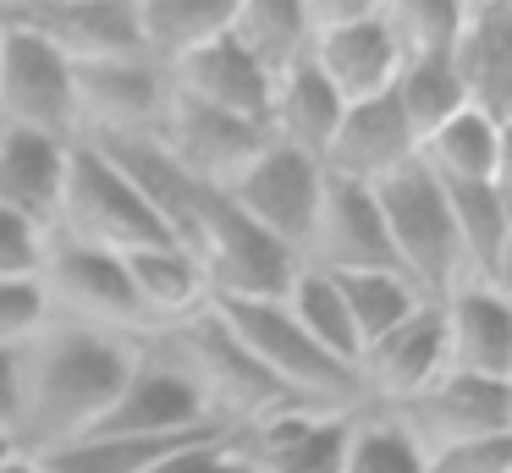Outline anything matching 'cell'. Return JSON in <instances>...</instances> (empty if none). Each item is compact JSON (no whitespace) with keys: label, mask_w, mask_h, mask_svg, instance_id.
Instances as JSON below:
<instances>
[{"label":"cell","mask_w":512,"mask_h":473,"mask_svg":"<svg viewBox=\"0 0 512 473\" xmlns=\"http://www.w3.org/2000/svg\"><path fill=\"white\" fill-rule=\"evenodd\" d=\"M138 363V341L45 319L23 341V402H17V457H39L83 440Z\"/></svg>","instance_id":"1"},{"label":"cell","mask_w":512,"mask_h":473,"mask_svg":"<svg viewBox=\"0 0 512 473\" xmlns=\"http://www.w3.org/2000/svg\"><path fill=\"white\" fill-rule=\"evenodd\" d=\"M369 193H375V209H380V226H386L397 270L424 297H446L463 281V253H457V226H452L446 187L419 160H408L402 171H391L386 182L369 187Z\"/></svg>","instance_id":"2"},{"label":"cell","mask_w":512,"mask_h":473,"mask_svg":"<svg viewBox=\"0 0 512 473\" xmlns=\"http://www.w3.org/2000/svg\"><path fill=\"white\" fill-rule=\"evenodd\" d=\"M50 237L105 248L116 259L171 242L166 226L155 220V209L138 198V187L94 143H72L67 149V182H61V209H56V231Z\"/></svg>","instance_id":"3"},{"label":"cell","mask_w":512,"mask_h":473,"mask_svg":"<svg viewBox=\"0 0 512 473\" xmlns=\"http://www.w3.org/2000/svg\"><path fill=\"white\" fill-rule=\"evenodd\" d=\"M188 253L199 259L204 281H210V303H281V292L292 286V275L303 264L292 248L265 237L248 215H237L221 187L204 204Z\"/></svg>","instance_id":"4"},{"label":"cell","mask_w":512,"mask_h":473,"mask_svg":"<svg viewBox=\"0 0 512 473\" xmlns=\"http://www.w3.org/2000/svg\"><path fill=\"white\" fill-rule=\"evenodd\" d=\"M39 292H45L50 319H67L83 330H105V336L144 341L149 319L133 297L127 264L105 248H83V242L50 237L45 259H39Z\"/></svg>","instance_id":"5"},{"label":"cell","mask_w":512,"mask_h":473,"mask_svg":"<svg viewBox=\"0 0 512 473\" xmlns=\"http://www.w3.org/2000/svg\"><path fill=\"white\" fill-rule=\"evenodd\" d=\"M0 121L45 138L78 143V116H72V61L50 39L12 17L6 0V28H0Z\"/></svg>","instance_id":"6"},{"label":"cell","mask_w":512,"mask_h":473,"mask_svg":"<svg viewBox=\"0 0 512 473\" xmlns=\"http://www.w3.org/2000/svg\"><path fill=\"white\" fill-rule=\"evenodd\" d=\"M221 193L232 198L237 215H248L265 237H276L281 248L303 253L314 209H320V193H325V171H320V160L265 138L259 154L221 187Z\"/></svg>","instance_id":"7"},{"label":"cell","mask_w":512,"mask_h":473,"mask_svg":"<svg viewBox=\"0 0 512 473\" xmlns=\"http://www.w3.org/2000/svg\"><path fill=\"white\" fill-rule=\"evenodd\" d=\"M402 429L413 451H441L485 435H512V385L507 380H474V374H435L419 396L380 407Z\"/></svg>","instance_id":"8"},{"label":"cell","mask_w":512,"mask_h":473,"mask_svg":"<svg viewBox=\"0 0 512 473\" xmlns=\"http://www.w3.org/2000/svg\"><path fill=\"white\" fill-rule=\"evenodd\" d=\"M171 99V77L149 55H116V61L72 66V116L78 143L105 138H149Z\"/></svg>","instance_id":"9"},{"label":"cell","mask_w":512,"mask_h":473,"mask_svg":"<svg viewBox=\"0 0 512 473\" xmlns=\"http://www.w3.org/2000/svg\"><path fill=\"white\" fill-rule=\"evenodd\" d=\"M210 424H221V418L204 407V396L160 352H149L138 341V363L127 369L122 391L111 396V407L100 413V424L89 435H188V429H210Z\"/></svg>","instance_id":"10"},{"label":"cell","mask_w":512,"mask_h":473,"mask_svg":"<svg viewBox=\"0 0 512 473\" xmlns=\"http://www.w3.org/2000/svg\"><path fill=\"white\" fill-rule=\"evenodd\" d=\"M298 259L309 264V270H325V275L397 270L391 242H386V226H380V209H375V193L358 187V182H336V176H325L320 209H314L309 242H303Z\"/></svg>","instance_id":"11"},{"label":"cell","mask_w":512,"mask_h":473,"mask_svg":"<svg viewBox=\"0 0 512 473\" xmlns=\"http://www.w3.org/2000/svg\"><path fill=\"white\" fill-rule=\"evenodd\" d=\"M149 138H155L160 149H166V160H171V165H182V171H188L193 182H204V187H226V182H232V176L259 154L265 132L248 127V121H237V116H221V110L199 105V99L171 94Z\"/></svg>","instance_id":"12"},{"label":"cell","mask_w":512,"mask_h":473,"mask_svg":"<svg viewBox=\"0 0 512 473\" xmlns=\"http://www.w3.org/2000/svg\"><path fill=\"white\" fill-rule=\"evenodd\" d=\"M435 303H441L446 374H474V380L512 385V297H507V286L457 281Z\"/></svg>","instance_id":"13"},{"label":"cell","mask_w":512,"mask_h":473,"mask_svg":"<svg viewBox=\"0 0 512 473\" xmlns=\"http://www.w3.org/2000/svg\"><path fill=\"white\" fill-rule=\"evenodd\" d=\"M358 385H364V407H391L419 396L435 374H446V341H441V303L424 297L397 330L369 341L358 352Z\"/></svg>","instance_id":"14"},{"label":"cell","mask_w":512,"mask_h":473,"mask_svg":"<svg viewBox=\"0 0 512 473\" xmlns=\"http://www.w3.org/2000/svg\"><path fill=\"white\" fill-rule=\"evenodd\" d=\"M347 429H353V413L287 407L237 429V451L248 473H342Z\"/></svg>","instance_id":"15"},{"label":"cell","mask_w":512,"mask_h":473,"mask_svg":"<svg viewBox=\"0 0 512 473\" xmlns=\"http://www.w3.org/2000/svg\"><path fill=\"white\" fill-rule=\"evenodd\" d=\"M171 94L182 99H199V105L221 110V116H237L248 121V127L265 132L270 127V99H276V77L259 72L254 55L243 50V44L232 39V28L221 33V39H210L204 50L182 55L177 66H171ZM270 138V132H265Z\"/></svg>","instance_id":"16"},{"label":"cell","mask_w":512,"mask_h":473,"mask_svg":"<svg viewBox=\"0 0 512 473\" xmlns=\"http://www.w3.org/2000/svg\"><path fill=\"white\" fill-rule=\"evenodd\" d=\"M12 17L50 39L72 66L144 55L133 0H12Z\"/></svg>","instance_id":"17"},{"label":"cell","mask_w":512,"mask_h":473,"mask_svg":"<svg viewBox=\"0 0 512 473\" xmlns=\"http://www.w3.org/2000/svg\"><path fill=\"white\" fill-rule=\"evenodd\" d=\"M408 160H419V143H413V132H408V121H402L397 99L375 94V99H358V105L342 110L336 138H331V149H325L320 171L336 176V182L375 187V182H386L391 171H402Z\"/></svg>","instance_id":"18"},{"label":"cell","mask_w":512,"mask_h":473,"mask_svg":"<svg viewBox=\"0 0 512 473\" xmlns=\"http://www.w3.org/2000/svg\"><path fill=\"white\" fill-rule=\"evenodd\" d=\"M309 66L336 88L342 105L386 94L402 61H397V44H391V33H386V17H380V0H369L353 22H342V28L314 33L309 39Z\"/></svg>","instance_id":"19"},{"label":"cell","mask_w":512,"mask_h":473,"mask_svg":"<svg viewBox=\"0 0 512 473\" xmlns=\"http://www.w3.org/2000/svg\"><path fill=\"white\" fill-rule=\"evenodd\" d=\"M452 72L468 105L507 127L512 116V6L507 0H463V33L452 44Z\"/></svg>","instance_id":"20"},{"label":"cell","mask_w":512,"mask_h":473,"mask_svg":"<svg viewBox=\"0 0 512 473\" xmlns=\"http://www.w3.org/2000/svg\"><path fill=\"white\" fill-rule=\"evenodd\" d=\"M67 149L72 143H61V138L0 121V209L39 231H56L61 182H67Z\"/></svg>","instance_id":"21"},{"label":"cell","mask_w":512,"mask_h":473,"mask_svg":"<svg viewBox=\"0 0 512 473\" xmlns=\"http://www.w3.org/2000/svg\"><path fill=\"white\" fill-rule=\"evenodd\" d=\"M419 165L441 187H490L507 182V127L490 121L485 110L463 105L452 121L419 143Z\"/></svg>","instance_id":"22"},{"label":"cell","mask_w":512,"mask_h":473,"mask_svg":"<svg viewBox=\"0 0 512 473\" xmlns=\"http://www.w3.org/2000/svg\"><path fill=\"white\" fill-rule=\"evenodd\" d=\"M457 226V253H463V281L479 286H507L512 275V209L507 182L490 187H446Z\"/></svg>","instance_id":"23"},{"label":"cell","mask_w":512,"mask_h":473,"mask_svg":"<svg viewBox=\"0 0 512 473\" xmlns=\"http://www.w3.org/2000/svg\"><path fill=\"white\" fill-rule=\"evenodd\" d=\"M127 281H133V297L149 319V336L155 330H171L182 319H193L199 308H210V281H204L199 259L177 242H160V248L127 253Z\"/></svg>","instance_id":"24"},{"label":"cell","mask_w":512,"mask_h":473,"mask_svg":"<svg viewBox=\"0 0 512 473\" xmlns=\"http://www.w3.org/2000/svg\"><path fill=\"white\" fill-rule=\"evenodd\" d=\"M342 110L347 105L336 99V88L325 83L309 61H298L292 72L276 77V99H270V127L265 132L276 143H287V149L309 154V160H325Z\"/></svg>","instance_id":"25"},{"label":"cell","mask_w":512,"mask_h":473,"mask_svg":"<svg viewBox=\"0 0 512 473\" xmlns=\"http://www.w3.org/2000/svg\"><path fill=\"white\" fill-rule=\"evenodd\" d=\"M138 11V44L144 55L171 72L182 55L204 50L210 39H221L232 28V11L237 0H133Z\"/></svg>","instance_id":"26"},{"label":"cell","mask_w":512,"mask_h":473,"mask_svg":"<svg viewBox=\"0 0 512 473\" xmlns=\"http://www.w3.org/2000/svg\"><path fill=\"white\" fill-rule=\"evenodd\" d=\"M232 39L254 55L259 72H270V77L292 72L298 61H309V22H303V0H237Z\"/></svg>","instance_id":"27"},{"label":"cell","mask_w":512,"mask_h":473,"mask_svg":"<svg viewBox=\"0 0 512 473\" xmlns=\"http://www.w3.org/2000/svg\"><path fill=\"white\" fill-rule=\"evenodd\" d=\"M281 308H287L292 325H298L320 352H331L336 363H347V369L358 363L353 319H347V303H342V292H336V281H331L325 270H309V264H298L292 286L281 292ZM353 374H358V369H353Z\"/></svg>","instance_id":"28"},{"label":"cell","mask_w":512,"mask_h":473,"mask_svg":"<svg viewBox=\"0 0 512 473\" xmlns=\"http://www.w3.org/2000/svg\"><path fill=\"white\" fill-rule=\"evenodd\" d=\"M336 292L347 303V319H353V336H358V352L369 341H380L386 330H397L413 308L424 303V292L397 270H369V275H331Z\"/></svg>","instance_id":"29"},{"label":"cell","mask_w":512,"mask_h":473,"mask_svg":"<svg viewBox=\"0 0 512 473\" xmlns=\"http://www.w3.org/2000/svg\"><path fill=\"white\" fill-rule=\"evenodd\" d=\"M386 94L397 99V110H402V121H408L413 143H424L441 121H452L457 110L468 105V94H463V83H457L452 61H402Z\"/></svg>","instance_id":"30"},{"label":"cell","mask_w":512,"mask_h":473,"mask_svg":"<svg viewBox=\"0 0 512 473\" xmlns=\"http://www.w3.org/2000/svg\"><path fill=\"white\" fill-rule=\"evenodd\" d=\"M397 61H452L463 33V0H380Z\"/></svg>","instance_id":"31"},{"label":"cell","mask_w":512,"mask_h":473,"mask_svg":"<svg viewBox=\"0 0 512 473\" xmlns=\"http://www.w3.org/2000/svg\"><path fill=\"white\" fill-rule=\"evenodd\" d=\"M342 473H419V451L402 440V429L380 407H364V413H353V429H347Z\"/></svg>","instance_id":"32"},{"label":"cell","mask_w":512,"mask_h":473,"mask_svg":"<svg viewBox=\"0 0 512 473\" xmlns=\"http://www.w3.org/2000/svg\"><path fill=\"white\" fill-rule=\"evenodd\" d=\"M149 473H248V468L243 451H237V429H210V435L166 451Z\"/></svg>","instance_id":"33"},{"label":"cell","mask_w":512,"mask_h":473,"mask_svg":"<svg viewBox=\"0 0 512 473\" xmlns=\"http://www.w3.org/2000/svg\"><path fill=\"white\" fill-rule=\"evenodd\" d=\"M419 473H512V435H485L463 446L424 451Z\"/></svg>","instance_id":"34"},{"label":"cell","mask_w":512,"mask_h":473,"mask_svg":"<svg viewBox=\"0 0 512 473\" xmlns=\"http://www.w3.org/2000/svg\"><path fill=\"white\" fill-rule=\"evenodd\" d=\"M50 308L45 292H39V275H23V281H0V347H23L34 330H45Z\"/></svg>","instance_id":"35"},{"label":"cell","mask_w":512,"mask_h":473,"mask_svg":"<svg viewBox=\"0 0 512 473\" xmlns=\"http://www.w3.org/2000/svg\"><path fill=\"white\" fill-rule=\"evenodd\" d=\"M50 231L28 226V220L6 215L0 209V281H23V275H39V259H45Z\"/></svg>","instance_id":"36"},{"label":"cell","mask_w":512,"mask_h":473,"mask_svg":"<svg viewBox=\"0 0 512 473\" xmlns=\"http://www.w3.org/2000/svg\"><path fill=\"white\" fill-rule=\"evenodd\" d=\"M17 402H23V347H0V435L6 440L17 435Z\"/></svg>","instance_id":"37"},{"label":"cell","mask_w":512,"mask_h":473,"mask_svg":"<svg viewBox=\"0 0 512 473\" xmlns=\"http://www.w3.org/2000/svg\"><path fill=\"white\" fill-rule=\"evenodd\" d=\"M0 473H50V468H39L34 457H6V462H0Z\"/></svg>","instance_id":"38"},{"label":"cell","mask_w":512,"mask_h":473,"mask_svg":"<svg viewBox=\"0 0 512 473\" xmlns=\"http://www.w3.org/2000/svg\"><path fill=\"white\" fill-rule=\"evenodd\" d=\"M6 457H17V451H12V440L0 435V462H6Z\"/></svg>","instance_id":"39"},{"label":"cell","mask_w":512,"mask_h":473,"mask_svg":"<svg viewBox=\"0 0 512 473\" xmlns=\"http://www.w3.org/2000/svg\"><path fill=\"white\" fill-rule=\"evenodd\" d=\"M0 28H6V0H0Z\"/></svg>","instance_id":"40"}]
</instances>
